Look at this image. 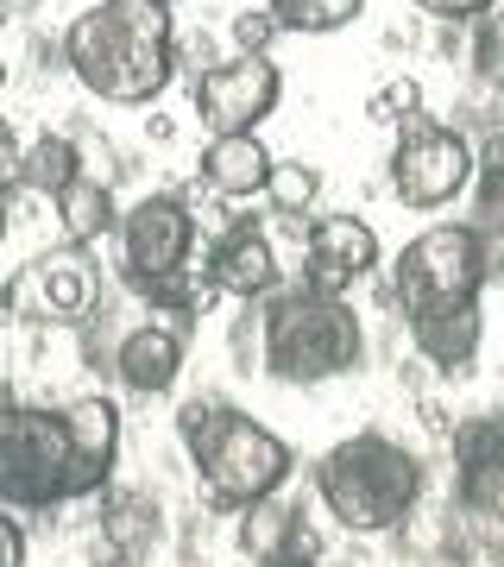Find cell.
Wrapping results in <instances>:
<instances>
[{
	"mask_svg": "<svg viewBox=\"0 0 504 567\" xmlns=\"http://www.w3.org/2000/svg\"><path fill=\"white\" fill-rule=\"evenodd\" d=\"M70 76L114 107H145L177 70V25L164 0H95L63 32Z\"/></svg>",
	"mask_w": 504,
	"mask_h": 567,
	"instance_id": "6da1fadb",
	"label": "cell"
},
{
	"mask_svg": "<svg viewBox=\"0 0 504 567\" xmlns=\"http://www.w3.org/2000/svg\"><path fill=\"white\" fill-rule=\"evenodd\" d=\"M309 480H316L322 511L341 529H353V536H391V529H403L423 511L429 466L398 435L360 429V435H347V442L328 447Z\"/></svg>",
	"mask_w": 504,
	"mask_h": 567,
	"instance_id": "7a4b0ae2",
	"label": "cell"
},
{
	"mask_svg": "<svg viewBox=\"0 0 504 567\" xmlns=\"http://www.w3.org/2000/svg\"><path fill=\"white\" fill-rule=\"evenodd\" d=\"M177 435L189 447V466H196L202 492L222 511H253L259 498H278L284 480L297 473V454L284 435L246 416L240 404H222V398H196V404L177 410Z\"/></svg>",
	"mask_w": 504,
	"mask_h": 567,
	"instance_id": "3957f363",
	"label": "cell"
},
{
	"mask_svg": "<svg viewBox=\"0 0 504 567\" xmlns=\"http://www.w3.org/2000/svg\"><path fill=\"white\" fill-rule=\"evenodd\" d=\"M366 360V322L347 297H322V290H278L265 297V353L259 372L278 385H328L360 372Z\"/></svg>",
	"mask_w": 504,
	"mask_h": 567,
	"instance_id": "277c9868",
	"label": "cell"
},
{
	"mask_svg": "<svg viewBox=\"0 0 504 567\" xmlns=\"http://www.w3.org/2000/svg\"><path fill=\"white\" fill-rule=\"evenodd\" d=\"M76 498H89V486H82L63 410L0 398V505L51 511V505H76Z\"/></svg>",
	"mask_w": 504,
	"mask_h": 567,
	"instance_id": "5b68a950",
	"label": "cell"
},
{
	"mask_svg": "<svg viewBox=\"0 0 504 567\" xmlns=\"http://www.w3.org/2000/svg\"><path fill=\"white\" fill-rule=\"evenodd\" d=\"M492 271H485V240L473 221H435L416 240H403L391 259V297L403 316H429V309H461L480 303Z\"/></svg>",
	"mask_w": 504,
	"mask_h": 567,
	"instance_id": "8992f818",
	"label": "cell"
},
{
	"mask_svg": "<svg viewBox=\"0 0 504 567\" xmlns=\"http://www.w3.org/2000/svg\"><path fill=\"white\" fill-rule=\"evenodd\" d=\"M95 303H101V271L82 246H51L0 284V309L32 328H82L95 322Z\"/></svg>",
	"mask_w": 504,
	"mask_h": 567,
	"instance_id": "52a82bcc",
	"label": "cell"
},
{
	"mask_svg": "<svg viewBox=\"0 0 504 567\" xmlns=\"http://www.w3.org/2000/svg\"><path fill=\"white\" fill-rule=\"evenodd\" d=\"M473 164H480V145L461 126L410 121L398 126V145H391V196L403 208H448L473 189Z\"/></svg>",
	"mask_w": 504,
	"mask_h": 567,
	"instance_id": "ba28073f",
	"label": "cell"
},
{
	"mask_svg": "<svg viewBox=\"0 0 504 567\" xmlns=\"http://www.w3.org/2000/svg\"><path fill=\"white\" fill-rule=\"evenodd\" d=\"M196 252V215L183 196H140L121 208V278H177Z\"/></svg>",
	"mask_w": 504,
	"mask_h": 567,
	"instance_id": "9c48e42d",
	"label": "cell"
},
{
	"mask_svg": "<svg viewBox=\"0 0 504 567\" xmlns=\"http://www.w3.org/2000/svg\"><path fill=\"white\" fill-rule=\"evenodd\" d=\"M278 95H284V76L271 58H227L196 76V114L215 140L259 133V121L278 107Z\"/></svg>",
	"mask_w": 504,
	"mask_h": 567,
	"instance_id": "30bf717a",
	"label": "cell"
},
{
	"mask_svg": "<svg viewBox=\"0 0 504 567\" xmlns=\"http://www.w3.org/2000/svg\"><path fill=\"white\" fill-rule=\"evenodd\" d=\"M366 271H379V234L360 215H316L302 227V290L347 297Z\"/></svg>",
	"mask_w": 504,
	"mask_h": 567,
	"instance_id": "8fae6325",
	"label": "cell"
},
{
	"mask_svg": "<svg viewBox=\"0 0 504 567\" xmlns=\"http://www.w3.org/2000/svg\"><path fill=\"white\" fill-rule=\"evenodd\" d=\"M448 447H454V505L466 517L504 524V410L454 423Z\"/></svg>",
	"mask_w": 504,
	"mask_h": 567,
	"instance_id": "7c38bea8",
	"label": "cell"
},
{
	"mask_svg": "<svg viewBox=\"0 0 504 567\" xmlns=\"http://www.w3.org/2000/svg\"><path fill=\"white\" fill-rule=\"evenodd\" d=\"M202 278L234 303H265V297H278V246H271L265 227L234 221L215 234L208 259H202Z\"/></svg>",
	"mask_w": 504,
	"mask_h": 567,
	"instance_id": "4fadbf2b",
	"label": "cell"
},
{
	"mask_svg": "<svg viewBox=\"0 0 504 567\" xmlns=\"http://www.w3.org/2000/svg\"><path fill=\"white\" fill-rule=\"evenodd\" d=\"M107 365H114V379L133 398H164L183 372V328L158 322V316L152 322H133L121 341L107 347Z\"/></svg>",
	"mask_w": 504,
	"mask_h": 567,
	"instance_id": "5bb4252c",
	"label": "cell"
},
{
	"mask_svg": "<svg viewBox=\"0 0 504 567\" xmlns=\"http://www.w3.org/2000/svg\"><path fill=\"white\" fill-rule=\"evenodd\" d=\"M403 322H410V347H416V353H423L435 372H448V379L473 372V360H480V341H485L480 303L429 309V316H403Z\"/></svg>",
	"mask_w": 504,
	"mask_h": 567,
	"instance_id": "9a60e30c",
	"label": "cell"
},
{
	"mask_svg": "<svg viewBox=\"0 0 504 567\" xmlns=\"http://www.w3.org/2000/svg\"><path fill=\"white\" fill-rule=\"evenodd\" d=\"M63 423H70V442H76L82 486L95 498L114 480V461H121V410L107 398H76V404H63Z\"/></svg>",
	"mask_w": 504,
	"mask_h": 567,
	"instance_id": "2e32d148",
	"label": "cell"
},
{
	"mask_svg": "<svg viewBox=\"0 0 504 567\" xmlns=\"http://www.w3.org/2000/svg\"><path fill=\"white\" fill-rule=\"evenodd\" d=\"M271 152L259 145V133H227V140H208L202 152V177L215 196H259L271 183Z\"/></svg>",
	"mask_w": 504,
	"mask_h": 567,
	"instance_id": "e0dca14e",
	"label": "cell"
},
{
	"mask_svg": "<svg viewBox=\"0 0 504 567\" xmlns=\"http://www.w3.org/2000/svg\"><path fill=\"white\" fill-rule=\"evenodd\" d=\"M158 505L145 498V492H114L107 498V517H101V536H107V548L121 555L126 567L145 561L152 555V543H158Z\"/></svg>",
	"mask_w": 504,
	"mask_h": 567,
	"instance_id": "ac0fdd59",
	"label": "cell"
},
{
	"mask_svg": "<svg viewBox=\"0 0 504 567\" xmlns=\"http://www.w3.org/2000/svg\"><path fill=\"white\" fill-rule=\"evenodd\" d=\"M240 548L253 561H271V555L302 548V505H290V498H259L253 511H240Z\"/></svg>",
	"mask_w": 504,
	"mask_h": 567,
	"instance_id": "d6986e66",
	"label": "cell"
},
{
	"mask_svg": "<svg viewBox=\"0 0 504 567\" xmlns=\"http://www.w3.org/2000/svg\"><path fill=\"white\" fill-rule=\"evenodd\" d=\"M89 171H82V152L76 140H63V133H44V140L25 145V164H20V183L25 189H39V196H51L58 203L70 183H82Z\"/></svg>",
	"mask_w": 504,
	"mask_h": 567,
	"instance_id": "ffe728a7",
	"label": "cell"
},
{
	"mask_svg": "<svg viewBox=\"0 0 504 567\" xmlns=\"http://www.w3.org/2000/svg\"><path fill=\"white\" fill-rule=\"evenodd\" d=\"M58 215H63V227H70V246H89V240H101L107 227H121L114 196H107V177L70 183V189L58 196Z\"/></svg>",
	"mask_w": 504,
	"mask_h": 567,
	"instance_id": "44dd1931",
	"label": "cell"
},
{
	"mask_svg": "<svg viewBox=\"0 0 504 567\" xmlns=\"http://www.w3.org/2000/svg\"><path fill=\"white\" fill-rule=\"evenodd\" d=\"M466 63H473V82L504 89V0L466 25Z\"/></svg>",
	"mask_w": 504,
	"mask_h": 567,
	"instance_id": "7402d4cb",
	"label": "cell"
},
{
	"mask_svg": "<svg viewBox=\"0 0 504 567\" xmlns=\"http://www.w3.org/2000/svg\"><path fill=\"white\" fill-rule=\"evenodd\" d=\"M366 0H271L284 32H341V25L360 20Z\"/></svg>",
	"mask_w": 504,
	"mask_h": 567,
	"instance_id": "603a6c76",
	"label": "cell"
},
{
	"mask_svg": "<svg viewBox=\"0 0 504 567\" xmlns=\"http://www.w3.org/2000/svg\"><path fill=\"white\" fill-rule=\"evenodd\" d=\"M473 221L504 227V133L480 140V164H473Z\"/></svg>",
	"mask_w": 504,
	"mask_h": 567,
	"instance_id": "cb8c5ba5",
	"label": "cell"
},
{
	"mask_svg": "<svg viewBox=\"0 0 504 567\" xmlns=\"http://www.w3.org/2000/svg\"><path fill=\"white\" fill-rule=\"evenodd\" d=\"M265 196H271V208H278V215L302 221V215H309V203L322 196V177H316V164L278 158V164H271V183H265Z\"/></svg>",
	"mask_w": 504,
	"mask_h": 567,
	"instance_id": "d4e9b609",
	"label": "cell"
},
{
	"mask_svg": "<svg viewBox=\"0 0 504 567\" xmlns=\"http://www.w3.org/2000/svg\"><path fill=\"white\" fill-rule=\"evenodd\" d=\"M366 121H379V126L423 121V82L416 76H384L379 89H372V102H366Z\"/></svg>",
	"mask_w": 504,
	"mask_h": 567,
	"instance_id": "484cf974",
	"label": "cell"
},
{
	"mask_svg": "<svg viewBox=\"0 0 504 567\" xmlns=\"http://www.w3.org/2000/svg\"><path fill=\"white\" fill-rule=\"evenodd\" d=\"M278 32H284V25H278L271 7H259V13H253V7L234 13V44H240V58H265V44L278 39Z\"/></svg>",
	"mask_w": 504,
	"mask_h": 567,
	"instance_id": "4316f807",
	"label": "cell"
},
{
	"mask_svg": "<svg viewBox=\"0 0 504 567\" xmlns=\"http://www.w3.org/2000/svg\"><path fill=\"white\" fill-rule=\"evenodd\" d=\"M423 20H442V25H473L480 13H492L498 0H410Z\"/></svg>",
	"mask_w": 504,
	"mask_h": 567,
	"instance_id": "83f0119b",
	"label": "cell"
},
{
	"mask_svg": "<svg viewBox=\"0 0 504 567\" xmlns=\"http://www.w3.org/2000/svg\"><path fill=\"white\" fill-rule=\"evenodd\" d=\"M20 164H25L20 140H13V126L0 121V189H7V183H20Z\"/></svg>",
	"mask_w": 504,
	"mask_h": 567,
	"instance_id": "f1b7e54d",
	"label": "cell"
},
{
	"mask_svg": "<svg viewBox=\"0 0 504 567\" xmlns=\"http://www.w3.org/2000/svg\"><path fill=\"white\" fill-rule=\"evenodd\" d=\"M0 567H25V529L13 517H0Z\"/></svg>",
	"mask_w": 504,
	"mask_h": 567,
	"instance_id": "f546056e",
	"label": "cell"
},
{
	"mask_svg": "<svg viewBox=\"0 0 504 567\" xmlns=\"http://www.w3.org/2000/svg\"><path fill=\"white\" fill-rule=\"evenodd\" d=\"M259 567H322L309 548H290V555H271V561H259Z\"/></svg>",
	"mask_w": 504,
	"mask_h": 567,
	"instance_id": "4dcf8cb0",
	"label": "cell"
},
{
	"mask_svg": "<svg viewBox=\"0 0 504 567\" xmlns=\"http://www.w3.org/2000/svg\"><path fill=\"white\" fill-rule=\"evenodd\" d=\"M0 240H7V189H0Z\"/></svg>",
	"mask_w": 504,
	"mask_h": 567,
	"instance_id": "1f68e13d",
	"label": "cell"
},
{
	"mask_svg": "<svg viewBox=\"0 0 504 567\" xmlns=\"http://www.w3.org/2000/svg\"><path fill=\"white\" fill-rule=\"evenodd\" d=\"M0 82H7V63H0Z\"/></svg>",
	"mask_w": 504,
	"mask_h": 567,
	"instance_id": "d6a6232c",
	"label": "cell"
},
{
	"mask_svg": "<svg viewBox=\"0 0 504 567\" xmlns=\"http://www.w3.org/2000/svg\"><path fill=\"white\" fill-rule=\"evenodd\" d=\"M164 7H171V0H164Z\"/></svg>",
	"mask_w": 504,
	"mask_h": 567,
	"instance_id": "836d02e7",
	"label": "cell"
}]
</instances>
